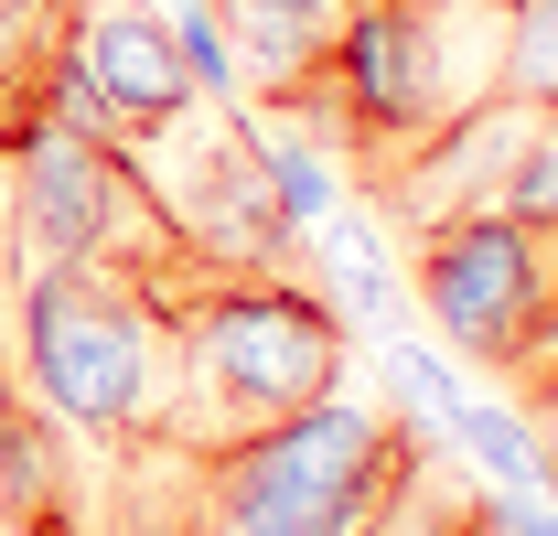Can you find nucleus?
<instances>
[{"instance_id": "obj_8", "label": "nucleus", "mask_w": 558, "mask_h": 536, "mask_svg": "<svg viewBox=\"0 0 558 536\" xmlns=\"http://www.w3.org/2000/svg\"><path fill=\"white\" fill-rule=\"evenodd\" d=\"M312 226H323L312 247H323L333 290H344V322L398 333V279H387V258H376V226H365V215H344V204H333V215H312Z\"/></svg>"}, {"instance_id": "obj_11", "label": "nucleus", "mask_w": 558, "mask_h": 536, "mask_svg": "<svg viewBox=\"0 0 558 536\" xmlns=\"http://www.w3.org/2000/svg\"><path fill=\"white\" fill-rule=\"evenodd\" d=\"M451 429H462V440H473V451H484V462L505 472V483H548V462H537V440H526V418H505V407L462 398V407H451Z\"/></svg>"}, {"instance_id": "obj_3", "label": "nucleus", "mask_w": 558, "mask_h": 536, "mask_svg": "<svg viewBox=\"0 0 558 536\" xmlns=\"http://www.w3.org/2000/svg\"><path fill=\"white\" fill-rule=\"evenodd\" d=\"M440 440L409 407L333 387L301 418H269L205 462V536H365L376 504L429 462Z\"/></svg>"}, {"instance_id": "obj_14", "label": "nucleus", "mask_w": 558, "mask_h": 536, "mask_svg": "<svg viewBox=\"0 0 558 536\" xmlns=\"http://www.w3.org/2000/svg\"><path fill=\"white\" fill-rule=\"evenodd\" d=\"M462 536H515V526H505V494H473V526H462Z\"/></svg>"}, {"instance_id": "obj_13", "label": "nucleus", "mask_w": 558, "mask_h": 536, "mask_svg": "<svg viewBox=\"0 0 558 536\" xmlns=\"http://www.w3.org/2000/svg\"><path fill=\"white\" fill-rule=\"evenodd\" d=\"M505 526H515V536H558V515H537L526 494H505Z\"/></svg>"}, {"instance_id": "obj_6", "label": "nucleus", "mask_w": 558, "mask_h": 536, "mask_svg": "<svg viewBox=\"0 0 558 536\" xmlns=\"http://www.w3.org/2000/svg\"><path fill=\"white\" fill-rule=\"evenodd\" d=\"M44 54L108 108L119 139H150V130H172L183 108H205L183 44H172V11H150V0H54Z\"/></svg>"}, {"instance_id": "obj_10", "label": "nucleus", "mask_w": 558, "mask_h": 536, "mask_svg": "<svg viewBox=\"0 0 558 536\" xmlns=\"http://www.w3.org/2000/svg\"><path fill=\"white\" fill-rule=\"evenodd\" d=\"M505 97L558 108V0H505Z\"/></svg>"}, {"instance_id": "obj_5", "label": "nucleus", "mask_w": 558, "mask_h": 536, "mask_svg": "<svg viewBox=\"0 0 558 536\" xmlns=\"http://www.w3.org/2000/svg\"><path fill=\"white\" fill-rule=\"evenodd\" d=\"M409 279L429 322L505 387H537L558 365V215H440L409 236Z\"/></svg>"}, {"instance_id": "obj_4", "label": "nucleus", "mask_w": 558, "mask_h": 536, "mask_svg": "<svg viewBox=\"0 0 558 536\" xmlns=\"http://www.w3.org/2000/svg\"><path fill=\"white\" fill-rule=\"evenodd\" d=\"M0 194H11V279L22 268H119L150 290L194 258L150 194V172L130 161V139L44 108L33 86H22V119L0 150Z\"/></svg>"}, {"instance_id": "obj_7", "label": "nucleus", "mask_w": 558, "mask_h": 536, "mask_svg": "<svg viewBox=\"0 0 558 536\" xmlns=\"http://www.w3.org/2000/svg\"><path fill=\"white\" fill-rule=\"evenodd\" d=\"M333 11H344V0H215V22H226V44H236V75L258 86V108L301 97V86L323 75Z\"/></svg>"}, {"instance_id": "obj_12", "label": "nucleus", "mask_w": 558, "mask_h": 536, "mask_svg": "<svg viewBox=\"0 0 558 536\" xmlns=\"http://www.w3.org/2000/svg\"><path fill=\"white\" fill-rule=\"evenodd\" d=\"M526 440H537V462H548V483H558V365L526 387Z\"/></svg>"}, {"instance_id": "obj_1", "label": "nucleus", "mask_w": 558, "mask_h": 536, "mask_svg": "<svg viewBox=\"0 0 558 536\" xmlns=\"http://www.w3.org/2000/svg\"><path fill=\"white\" fill-rule=\"evenodd\" d=\"M150 312L172 333V451L194 462H215L269 418H301L354 365V322L312 268L183 258L172 279H150Z\"/></svg>"}, {"instance_id": "obj_2", "label": "nucleus", "mask_w": 558, "mask_h": 536, "mask_svg": "<svg viewBox=\"0 0 558 536\" xmlns=\"http://www.w3.org/2000/svg\"><path fill=\"white\" fill-rule=\"evenodd\" d=\"M11 376L65 440H172V333L119 268H22Z\"/></svg>"}, {"instance_id": "obj_15", "label": "nucleus", "mask_w": 558, "mask_h": 536, "mask_svg": "<svg viewBox=\"0 0 558 536\" xmlns=\"http://www.w3.org/2000/svg\"><path fill=\"white\" fill-rule=\"evenodd\" d=\"M11 387H22V376H11V354H0V398H11Z\"/></svg>"}, {"instance_id": "obj_9", "label": "nucleus", "mask_w": 558, "mask_h": 536, "mask_svg": "<svg viewBox=\"0 0 558 536\" xmlns=\"http://www.w3.org/2000/svg\"><path fill=\"white\" fill-rule=\"evenodd\" d=\"M462 526H473V483L429 451V462H418L409 483L376 504V526H365V536H462Z\"/></svg>"}]
</instances>
